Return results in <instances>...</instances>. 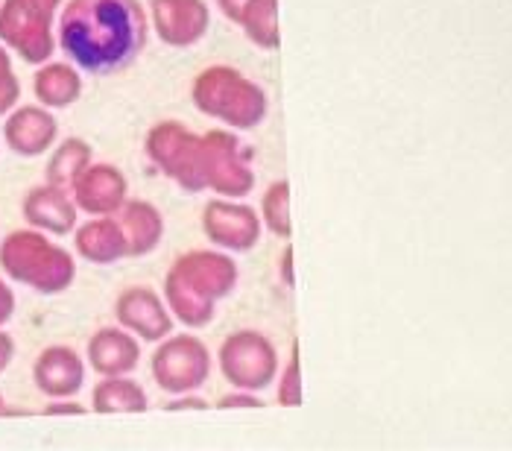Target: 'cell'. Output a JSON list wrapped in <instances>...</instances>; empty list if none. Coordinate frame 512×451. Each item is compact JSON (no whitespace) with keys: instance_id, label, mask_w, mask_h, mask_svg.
I'll list each match as a JSON object with an SVG mask.
<instances>
[{"instance_id":"9a60e30c","label":"cell","mask_w":512,"mask_h":451,"mask_svg":"<svg viewBox=\"0 0 512 451\" xmlns=\"http://www.w3.org/2000/svg\"><path fill=\"white\" fill-rule=\"evenodd\" d=\"M33 381L47 399H74L85 387V361L77 349L53 343L39 352L33 364Z\"/></svg>"},{"instance_id":"ac0fdd59","label":"cell","mask_w":512,"mask_h":451,"mask_svg":"<svg viewBox=\"0 0 512 451\" xmlns=\"http://www.w3.org/2000/svg\"><path fill=\"white\" fill-rule=\"evenodd\" d=\"M220 12L261 50H278V0H217Z\"/></svg>"},{"instance_id":"484cf974","label":"cell","mask_w":512,"mask_h":451,"mask_svg":"<svg viewBox=\"0 0 512 451\" xmlns=\"http://www.w3.org/2000/svg\"><path fill=\"white\" fill-rule=\"evenodd\" d=\"M217 408H264V402L258 399V393H249V390H232L229 396H223L217 402Z\"/></svg>"},{"instance_id":"277c9868","label":"cell","mask_w":512,"mask_h":451,"mask_svg":"<svg viewBox=\"0 0 512 451\" xmlns=\"http://www.w3.org/2000/svg\"><path fill=\"white\" fill-rule=\"evenodd\" d=\"M0 273L41 296H56L77 282V258L71 249L56 244L53 235L27 226L0 241Z\"/></svg>"},{"instance_id":"f546056e","label":"cell","mask_w":512,"mask_h":451,"mask_svg":"<svg viewBox=\"0 0 512 451\" xmlns=\"http://www.w3.org/2000/svg\"><path fill=\"white\" fill-rule=\"evenodd\" d=\"M15 361V337L0 328V375Z\"/></svg>"},{"instance_id":"ffe728a7","label":"cell","mask_w":512,"mask_h":451,"mask_svg":"<svg viewBox=\"0 0 512 451\" xmlns=\"http://www.w3.org/2000/svg\"><path fill=\"white\" fill-rule=\"evenodd\" d=\"M120 223L129 235V252L132 258H144L150 255L161 238H164V217L156 205L147 200H126L118 211Z\"/></svg>"},{"instance_id":"6da1fadb","label":"cell","mask_w":512,"mask_h":451,"mask_svg":"<svg viewBox=\"0 0 512 451\" xmlns=\"http://www.w3.org/2000/svg\"><path fill=\"white\" fill-rule=\"evenodd\" d=\"M144 156L188 194L211 191L240 200L255 188L252 150L237 141L232 129L194 132L185 123L161 121L144 138Z\"/></svg>"},{"instance_id":"4fadbf2b","label":"cell","mask_w":512,"mask_h":451,"mask_svg":"<svg viewBox=\"0 0 512 451\" xmlns=\"http://www.w3.org/2000/svg\"><path fill=\"white\" fill-rule=\"evenodd\" d=\"M71 197L79 211L88 217L115 214L129 200V182L118 164L91 162L74 182Z\"/></svg>"},{"instance_id":"52a82bcc","label":"cell","mask_w":512,"mask_h":451,"mask_svg":"<svg viewBox=\"0 0 512 451\" xmlns=\"http://www.w3.org/2000/svg\"><path fill=\"white\" fill-rule=\"evenodd\" d=\"M220 372L235 390L261 393L273 387L278 375V352L273 340L255 328H240L220 346Z\"/></svg>"},{"instance_id":"e0dca14e","label":"cell","mask_w":512,"mask_h":451,"mask_svg":"<svg viewBox=\"0 0 512 451\" xmlns=\"http://www.w3.org/2000/svg\"><path fill=\"white\" fill-rule=\"evenodd\" d=\"M85 361L100 378L129 375L141 361V340L123 326H103L88 337Z\"/></svg>"},{"instance_id":"4dcf8cb0","label":"cell","mask_w":512,"mask_h":451,"mask_svg":"<svg viewBox=\"0 0 512 451\" xmlns=\"http://www.w3.org/2000/svg\"><path fill=\"white\" fill-rule=\"evenodd\" d=\"M281 282L287 287L296 285V276H293V246L290 244L284 246V252H281Z\"/></svg>"},{"instance_id":"ba28073f","label":"cell","mask_w":512,"mask_h":451,"mask_svg":"<svg viewBox=\"0 0 512 451\" xmlns=\"http://www.w3.org/2000/svg\"><path fill=\"white\" fill-rule=\"evenodd\" d=\"M211 375V352L197 334H167L153 355V378L158 390L179 396L197 393Z\"/></svg>"},{"instance_id":"30bf717a","label":"cell","mask_w":512,"mask_h":451,"mask_svg":"<svg viewBox=\"0 0 512 451\" xmlns=\"http://www.w3.org/2000/svg\"><path fill=\"white\" fill-rule=\"evenodd\" d=\"M59 141V121L41 103H18L3 118V144L21 159H39Z\"/></svg>"},{"instance_id":"1f68e13d","label":"cell","mask_w":512,"mask_h":451,"mask_svg":"<svg viewBox=\"0 0 512 451\" xmlns=\"http://www.w3.org/2000/svg\"><path fill=\"white\" fill-rule=\"evenodd\" d=\"M12 410H9V405H6V399H3V393H0V416H9Z\"/></svg>"},{"instance_id":"f1b7e54d","label":"cell","mask_w":512,"mask_h":451,"mask_svg":"<svg viewBox=\"0 0 512 451\" xmlns=\"http://www.w3.org/2000/svg\"><path fill=\"white\" fill-rule=\"evenodd\" d=\"M44 416H59V413H74V416H82L85 408L74 402V399H50V405L47 408H41Z\"/></svg>"},{"instance_id":"8fae6325","label":"cell","mask_w":512,"mask_h":451,"mask_svg":"<svg viewBox=\"0 0 512 451\" xmlns=\"http://www.w3.org/2000/svg\"><path fill=\"white\" fill-rule=\"evenodd\" d=\"M115 317H118V326L132 331L144 343L164 340L167 334H173V326H176L167 302L158 296L153 287L144 285L126 287L120 293L115 299Z\"/></svg>"},{"instance_id":"d6986e66","label":"cell","mask_w":512,"mask_h":451,"mask_svg":"<svg viewBox=\"0 0 512 451\" xmlns=\"http://www.w3.org/2000/svg\"><path fill=\"white\" fill-rule=\"evenodd\" d=\"M82 71L71 59H47L44 65H39L36 77H33V94L36 103L47 106V109H71L82 97Z\"/></svg>"},{"instance_id":"44dd1931","label":"cell","mask_w":512,"mask_h":451,"mask_svg":"<svg viewBox=\"0 0 512 451\" xmlns=\"http://www.w3.org/2000/svg\"><path fill=\"white\" fill-rule=\"evenodd\" d=\"M150 408L147 390L129 375H103L91 390L94 413H144Z\"/></svg>"},{"instance_id":"5bb4252c","label":"cell","mask_w":512,"mask_h":451,"mask_svg":"<svg viewBox=\"0 0 512 451\" xmlns=\"http://www.w3.org/2000/svg\"><path fill=\"white\" fill-rule=\"evenodd\" d=\"M21 214H24L27 226L47 232L53 238L74 235V229L79 226V208L71 197V191L50 185V182L36 185L24 194Z\"/></svg>"},{"instance_id":"7c38bea8","label":"cell","mask_w":512,"mask_h":451,"mask_svg":"<svg viewBox=\"0 0 512 451\" xmlns=\"http://www.w3.org/2000/svg\"><path fill=\"white\" fill-rule=\"evenodd\" d=\"M150 21L167 47H194L208 33L211 9L205 0H150Z\"/></svg>"},{"instance_id":"4316f807","label":"cell","mask_w":512,"mask_h":451,"mask_svg":"<svg viewBox=\"0 0 512 451\" xmlns=\"http://www.w3.org/2000/svg\"><path fill=\"white\" fill-rule=\"evenodd\" d=\"M15 314V290L0 276V328L6 326Z\"/></svg>"},{"instance_id":"7a4b0ae2","label":"cell","mask_w":512,"mask_h":451,"mask_svg":"<svg viewBox=\"0 0 512 451\" xmlns=\"http://www.w3.org/2000/svg\"><path fill=\"white\" fill-rule=\"evenodd\" d=\"M150 39L141 0H68L56 21V47L85 74H118L135 65Z\"/></svg>"},{"instance_id":"2e32d148","label":"cell","mask_w":512,"mask_h":451,"mask_svg":"<svg viewBox=\"0 0 512 451\" xmlns=\"http://www.w3.org/2000/svg\"><path fill=\"white\" fill-rule=\"evenodd\" d=\"M74 249L82 261L106 267L118 264L123 258H132L129 252V235L120 223L118 211L115 214H100L74 229Z\"/></svg>"},{"instance_id":"cb8c5ba5","label":"cell","mask_w":512,"mask_h":451,"mask_svg":"<svg viewBox=\"0 0 512 451\" xmlns=\"http://www.w3.org/2000/svg\"><path fill=\"white\" fill-rule=\"evenodd\" d=\"M21 103V80L12 65V53L6 44H0V121Z\"/></svg>"},{"instance_id":"603a6c76","label":"cell","mask_w":512,"mask_h":451,"mask_svg":"<svg viewBox=\"0 0 512 451\" xmlns=\"http://www.w3.org/2000/svg\"><path fill=\"white\" fill-rule=\"evenodd\" d=\"M261 223L270 235H276L281 241H290L293 235V220H290V182L276 179L261 200Z\"/></svg>"},{"instance_id":"9c48e42d","label":"cell","mask_w":512,"mask_h":451,"mask_svg":"<svg viewBox=\"0 0 512 451\" xmlns=\"http://www.w3.org/2000/svg\"><path fill=\"white\" fill-rule=\"evenodd\" d=\"M264 223L252 205L232 197H211L202 208V235L226 252H249L261 241Z\"/></svg>"},{"instance_id":"83f0119b","label":"cell","mask_w":512,"mask_h":451,"mask_svg":"<svg viewBox=\"0 0 512 451\" xmlns=\"http://www.w3.org/2000/svg\"><path fill=\"white\" fill-rule=\"evenodd\" d=\"M167 410H205L208 408V402L202 399V396H197V393H179V396H173L167 405H164Z\"/></svg>"},{"instance_id":"d4e9b609","label":"cell","mask_w":512,"mask_h":451,"mask_svg":"<svg viewBox=\"0 0 512 451\" xmlns=\"http://www.w3.org/2000/svg\"><path fill=\"white\" fill-rule=\"evenodd\" d=\"M276 402L281 408H299L302 405V367H299V346H293V355L281 372L276 387Z\"/></svg>"},{"instance_id":"7402d4cb","label":"cell","mask_w":512,"mask_h":451,"mask_svg":"<svg viewBox=\"0 0 512 451\" xmlns=\"http://www.w3.org/2000/svg\"><path fill=\"white\" fill-rule=\"evenodd\" d=\"M91 162H94V150H91L88 141H82V138H62L50 150V159H47V167H44V182L71 191L74 182L82 176V170Z\"/></svg>"},{"instance_id":"8992f818","label":"cell","mask_w":512,"mask_h":451,"mask_svg":"<svg viewBox=\"0 0 512 451\" xmlns=\"http://www.w3.org/2000/svg\"><path fill=\"white\" fill-rule=\"evenodd\" d=\"M62 0H0V44L27 65H44L56 53V18Z\"/></svg>"},{"instance_id":"3957f363","label":"cell","mask_w":512,"mask_h":451,"mask_svg":"<svg viewBox=\"0 0 512 451\" xmlns=\"http://www.w3.org/2000/svg\"><path fill=\"white\" fill-rule=\"evenodd\" d=\"M237 264L226 249L205 246L191 249L173 261L164 276V302L188 328H205L223 299H229L237 287Z\"/></svg>"},{"instance_id":"5b68a950","label":"cell","mask_w":512,"mask_h":451,"mask_svg":"<svg viewBox=\"0 0 512 451\" xmlns=\"http://www.w3.org/2000/svg\"><path fill=\"white\" fill-rule=\"evenodd\" d=\"M191 100L205 118L232 129H255L270 112L267 91L232 65L199 71L191 85Z\"/></svg>"}]
</instances>
